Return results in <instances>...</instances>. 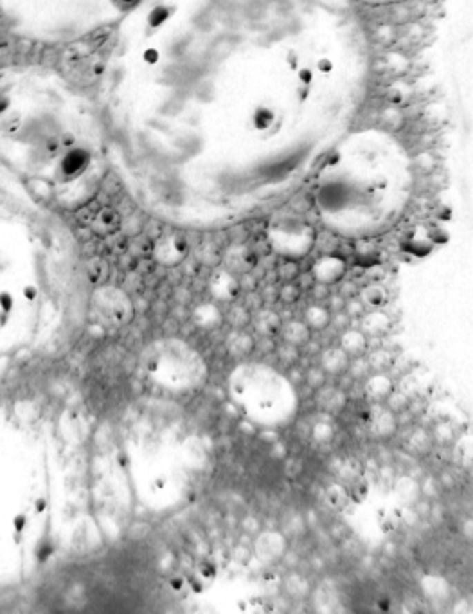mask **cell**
<instances>
[{"mask_svg":"<svg viewBox=\"0 0 473 614\" xmlns=\"http://www.w3.org/2000/svg\"><path fill=\"white\" fill-rule=\"evenodd\" d=\"M369 69L349 0H141L101 73L110 166L159 220H251L346 135Z\"/></svg>","mask_w":473,"mask_h":614,"instance_id":"6da1fadb","label":"cell"},{"mask_svg":"<svg viewBox=\"0 0 473 614\" xmlns=\"http://www.w3.org/2000/svg\"><path fill=\"white\" fill-rule=\"evenodd\" d=\"M101 114L55 70L0 69V175L35 197L81 209L108 170Z\"/></svg>","mask_w":473,"mask_h":614,"instance_id":"7a4b0ae2","label":"cell"},{"mask_svg":"<svg viewBox=\"0 0 473 614\" xmlns=\"http://www.w3.org/2000/svg\"><path fill=\"white\" fill-rule=\"evenodd\" d=\"M313 204L331 233L373 238L400 222L414 193V168L392 133H346L317 168Z\"/></svg>","mask_w":473,"mask_h":614,"instance_id":"3957f363","label":"cell"},{"mask_svg":"<svg viewBox=\"0 0 473 614\" xmlns=\"http://www.w3.org/2000/svg\"><path fill=\"white\" fill-rule=\"evenodd\" d=\"M141 0H0L13 35L41 46H64L117 26Z\"/></svg>","mask_w":473,"mask_h":614,"instance_id":"277c9868","label":"cell"},{"mask_svg":"<svg viewBox=\"0 0 473 614\" xmlns=\"http://www.w3.org/2000/svg\"><path fill=\"white\" fill-rule=\"evenodd\" d=\"M269 242L279 256L299 262L313 247L315 233L299 218H279L270 225Z\"/></svg>","mask_w":473,"mask_h":614,"instance_id":"5b68a950","label":"cell"},{"mask_svg":"<svg viewBox=\"0 0 473 614\" xmlns=\"http://www.w3.org/2000/svg\"><path fill=\"white\" fill-rule=\"evenodd\" d=\"M222 262L229 274H232L234 278H240V276L258 269L260 260H258V254H255L251 247H247V245H232V247L225 252V256H223Z\"/></svg>","mask_w":473,"mask_h":614,"instance_id":"8992f818","label":"cell"},{"mask_svg":"<svg viewBox=\"0 0 473 614\" xmlns=\"http://www.w3.org/2000/svg\"><path fill=\"white\" fill-rule=\"evenodd\" d=\"M346 267L347 265L344 258L329 252V254H324L322 258H319L315 262V265L311 267V276L315 278V281H320V283H338L346 274Z\"/></svg>","mask_w":473,"mask_h":614,"instance_id":"52a82bcc","label":"cell"},{"mask_svg":"<svg viewBox=\"0 0 473 614\" xmlns=\"http://www.w3.org/2000/svg\"><path fill=\"white\" fill-rule=\"evenodd\" d=\"M349 363H351L349 355H347L340 346H337V348L329 346V348L322 349V352L319 353V366L322 367L324 372L328 373V376L346 375L347 370H349Z\"/></svg>","mask_w":473,"mask_h":614,"instance_id":"ba28073f","label":"cell"},{"mask_svg":"<svg viewBox=\"0 0 473 614\" xmlns=\"http://www.w3.org/2000/svg\"><path fill=\"white\" fill-rule=\"evenodd\" d=\"M252 326L260 337H278L282 326V317L272 308H261L252 314Z\"/></svg>","mask_w":473,"mask_h":614,"instance_id":"9c48e42d","label":"cell"},{"mask_svg":"<svg viewBox=\"0 0 473 614\" xmlns=\"http://www.w3.org/2000/svg\"><path fill=\"white\" fill-rule=\"evenodd\" d=\"M338 340H340L338 346L349 355V358L365 357L369 349V337L360 330L358 326H349L346 330H342Z\"/></svg>","mask_w":473,"mask_h":614,"instance_id":"30bf717a","label":"cell"},{"mask_svg":"<svg viewBox=\"0 0 473 614\" xmlns=\"http://www.w3.org/2000/svg\"><path fill=\"white\" fill-rule=\"evenodd\" d=\"M279 337L282 343L297 346V348H305L306 344L313 339V332L309 330V326L302 319H290V321L282 323Z\"/></svg>","mask_w":473,"mask_h":614,"instance_id":"8fae6325","label":"cell"},{"mask_svg":"<svg viewBox=\"0 0 473 614\" xmlns=\"http://www.w3.org/2000/svg\"><path fill=\"white\" fill-rule=\"evenodd\" d=\"M225 348L232 358L242 361L251 357L255 352V339L245 330H232L225 339Z\"/></svg>","mask_w":473,"mask_h":614,"instance_id":"7c38bea8","label":"cell"},{"mask_svg":"<svg viewBox=\"0 0 473 614\" xmlns=\"http://www.w3.org/2000/svg\"><path fill=\"white\" fill-rule=\"evenodd\" d=\"M315 393H317V405L326 413L338 414L347 405V393L342 387H337V385H333V387L324 385Z\"/></svg>","mask_w":473,"mask_h":614,"instance_id":"4fadbf2b","label":"cell"},{"mask_svg":"<svg viewBox=\"0 0 473 614\" xmlns=\"http://www.w3.org/2000/svg\"><path fill=\"white\" fill-rule=\"evenodd\" d=\"M360 330L364 332L367 337H382L392 328V319L389 314L382 310H373V312H365L360 317Z\"/></svg>","mask_w":473,"mask_h":614,"instance_id":"5bb4252c","label":"cell"},{"mask_svg":"<svg viewBox=\"0 0 473 614\" xmlns=\"http://www.w3.org/2000/svg\"><path fill=\"white\" fill-rule=\"evenodd\" d=\"M302 321L309 326V330L313 332H326L331 325V312L328 310L326 305L322 303H311L305 308L302 312Z\"/></svg>","mask_w":473,"mask_h":614,"instance_id":"9a60e30c","label":"cell"},{"mask_svg":"<svg viewBox=\"0 0 473 614\" xmlns=\"http://www.w3.org/2000/svg\"><path fill=\"white\" fill-rule=\"evenodd\" d=\"M394 391L392 381L387 376V373H374L369 376L367 384H365V394L374 402H385L391 393Z\"/></svg>","mask_w":473,"mask_h":614,"instance_id":"2e32d148","label":"cell"},{"mask_svg":"<svg viewBox=\"0 0 473 614\" xmlns=\"http://www.w3.org/2000/svg\"><path fill=\"white\" fill-rule=\"evenodd\" d=\"M358 298L362 299V303L365 305V308H371V310H376V308H382L383 305L389 299V294H387L385 287L376 281H371V283L360 287Z\"/></svg>","mask_w":473,"mask_h":614,"instance_id":"e0dca14e","label":"cell"},{"mask_svg":"<svg viewBox=\"0 0 473 614\" xmlns=\"http://www.w3.org/2000/svg\"><path fill=\"white\" fill-rule=\"evenodd\" d=\"M87 280L94 287H101L110 280V265L105 258L94 256L87 262Z\"/></svg>","mask_w":473,"mask_h":614,"instance_id":"ac0fdd59","label":"cell"},{"mask_svg":"<svg viewBox=\"0 0 473 614\" xmlns=\"http://www.w3.org/2000/svg\"><path fill=\"white\" fill-rule=\"evenodd\" d=\"M225 321L232 330H247V326L252 323V312L243 303H236L225 314Z\"/></svg>","mask_w":473,"mask_h":614,"instance_id":"d6986e66","label":"cell"},{"mask_svg":"<svg viewBox=\"0 0 473 614\" xmlns=\"http://www.w3.org/2000/svg\"><path fill=\"white\" fill-rule=\"evenodd\" d=\"M394 353L391 349L385 348H376L371 352V355L367 357V364L371 367V373H387L394 366Z\"/></svg>","mask_w":473,"mask_h":614,"instance_id":"ffe728a7","label":"cell"},{"mask_svg":"<svg viewBox=\"0 0 473 614\" xmlns=\"http://www.w3.org/2000/svg\"><path fill=\"white\" fill-rule=\"evenodd\" d=\"M398 420L396 416L392 414L391 409H383L378 414H374V432H376L380 438H389L396 432Z\"/></svg>","mask_w":473,"mask_h":614,"instance_id":"44dd1931","label":"cell"},{"mask_svg":"<svg viewBox=\"0 0 473 614\" xmlns=\"http://www.w3.org/2000/svg\"><path fill=\"white\" fill-rule=\"evenodd\" d=\"M273 355H276V358H278L282 366L287 367L296 366V364L300 363V358H302V352H300V348L291 346V344L287 343L279 344L278 348H276V352H273Z\"/></svg>","mask_w":473,"mask_h":614,"instance_id":"7402d4cb","label":"cell"},{"mask_svg":"<svg viewBox=\"0 0 473 614\" xmlns=\"http://www.w3.org/2000/svg\"><path fill=\"white\" fill-rule=\"evenodd\" d=\"M300 267L297 260H282L281 263L276 269V274H278L279 283H288V281H296L300 276Z\"/></svg>","mask_w":473,"mask_h":614,"instance_id":"603a6c76","label":"cell"},{"mask_svg":"<svg viewBox=\"0 0 473 614\" xmlns=\"http://www.w3.org/2000/svg\"><path fill=\"white\" fill-rule=\"evenodd\" d=\"M305 384L315 393V391H319L320 387L328 384V373L324 372L319 364L317 366H309L305 372Z\"/></svg>","mask_w":473,"mask_h":614,"instance_id":"cb8c5ba5","label":"cell"},{"mask_svg":"<svg viewBox=\"0 0 473 614\" xmlns=\"http://www.w3.org/2000/svg\"><path fill=\"white\" fill-rule=\"evenodd\" d=\"M300 298H302V290H300V287L296 281H288V283L279 285V301L281 303L290 307V305H296Z\"/></svg>","mask_w":473,"mask_h":614,"instance_id":"d4e9b609","label":"cell"},{"mask_svg":"<svg viewBox=\"0 0 473 614\" xmlns=\"http://www.w3.org/2000/svg\"><path fill=\"white\" fill-rule=\"evenodd\" d=\"M347 373H349V375L355 378V381H360V378H367V376L371 375V367H369V364H367V358H364V357L351 358L349 370H347Z\"/></svg>","mask_w":473,"mask_h":614,"instance_id":"484cf974","label":"cell"},{"mask_svg":"<svg viewBox=\"0 0 473 614\" xmlns=\"http://www.w3.org/2000/svg\"><path fill=\"white\" fill-rule=\"evenodd\" d=\"M238 287H240V292H254V290H260L261 280L254 276V271L247 272L238 278Z\"/></svg>","mask_w":473,"mask_h":614,"instance_id":"4316f807","label":"cell"},{"mask_svg":"<svg viewBox=\"0 0 473 614\" xmlns=\"http://www.w3.org/2000/svg\"><path fill=\"white\" fill-rule=\"evenodd\" d=\"M344 312H346L347 316L351 317V321H353V319H355V321H358L360 317H362L365 314V305H364V303H362V299H360L358 296H356V298L346 299V307H344Z\"/></svg>","mask_w":473,"mask_h":614,"instance_id":"83f0119b","label":"cell"},{"mask_svg":"<svg viewBox=\"0 0 473 614\" xmlns=\"http://www.w3.org/2000/svg\"><path fill=\"white\" fill-rule=\"evenodd\" d=\"M243 305H245L252 314L261 310V308L264 307V301L260 290H254V292H243Z\"/></svg>","mask_w":473,"mask_h":614,"instance_id":"f1b7e54d","label":"cell"},{"mask_svg":"<svg viewBox=\"0 0 473 614\" xmlns=\"http://www.w3.org/2000/svg\"><path fill=\"white\" fill-rule=\"evenodd\" d=\"M309 294H311V298H313L315 303H324L329 298V294H331V285L315 281V283L311 285V289H309Z\"/></svg>","mask_w":473,"mask_h":614,"instance_id":"f546056e","label":"cell"},{"mask_svg":"<svg viewBox=\"0 0 473 614\" xmlns=\"http://www.w3.org/2000/svg\"><path fill=\"white\" fill-rule=\"evenodd\" d=\"M338 283H340L338 285V294H340L344 299H351V298H356V296H358L360 287L355 280H344V278H342Z\"/></svg>","mask_w":473,"mask_h":614,"instance_id":"4dcf8cb0","label":"cell"},{"mask_svg":"<svg viewBox=\"0 0 473 614\" xmlns=\"http://www.w3.org/2000/svg\"><path fill=\"white\" fill-rule=\"evenodd\" d=\"M326 307H328V310L331 314H335V312H342V310H344V307H346V299L342 298L340 294H329V298L326 299Z\"/></svg>","mask_w":473,"mask_h":614,"instance_id":"1f68e13d","label":"cell"},{"mask_svg":"<svg viewBox=\"0 0 473 614\" xmlns=\"http://www.w3.org/2000/svg\"><path fill=\"white\" fill-rule=\"evenodd\" d=\"M278 348V344H276V337H261L260 343L255 340V349H261L263 355H273Z\"/></svg>","mask_w":473,"mask_h":614,"instance_id":"d6a6232c","label":"cell"},{"mask_svg":"<svg viewBox=\"0 0 473 614\" xmlns=\"http://www.w3.org/2000/svg\"><path fill=\"white\" fill-rule=\"evenodd\" d=\"M349 325H351V317L347 316L344 310H342V312L331 314V325L329 326L337 328V330H346V328H349Z\"/></svg>","mask_w":473,"mask_h":614,"instance_id":"836d02e7","label":"cell"},{"mask_svg":"<svg viewBox=\"0 0 473 614\" xmlns=\"http://www.w3.org/2000/svg\"><path fill=\"white\" fill-rule=\"evenodd\" d=\"M358 2H364L369 6H387V4H398V2H403V0H358Z\"/></svg>","mask_w":473,"mask_h":614,"instance_id":"e575fe53","label":"cell"},{"mask_svg":"<svg viewBox=\"0 0 473 614\" xmlns=\"http://www.w3.org/2000/svg\"><path fill=\"white\" fill-rule=\"evenodd\" d=\"M171 589H173V591H182L184 587H186V580H184L182 577H177V578H171Z\"/></svg>","mask_w":473,"mask_h":614,"instance_id":"d590c367","label":"cell"}]
</instances>
